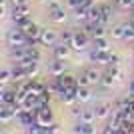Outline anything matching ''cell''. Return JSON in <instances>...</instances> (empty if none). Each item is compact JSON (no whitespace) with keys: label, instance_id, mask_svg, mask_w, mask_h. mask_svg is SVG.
I'll return each mask as SVG.
<instances>
[{"label":"cell","instance_id":"41","mask_svg":"<svg viewBox=\"0 0 134 134\" xmlns=\"http://www.w3.org/2000/svg\"><path fill=\"white\" fill-rule=\"evenodd\" d=\"M110 2H114V4H118V2H120V0H110Z\"/></svg>","mask_w":134,"mask_h":134},{"label":"cell","instance_id":"1","mask_svg":"<svg viewBox=\"0 0 134 134\" xmlns=\"http://www.w3.org/2000/svg\"><path fill=\"white\" fill-rule=\"evenodd\" d=\"M6 44H8V48H26L28 38H26V34H24L20 28L8 30V34H6Z\"/></svg>","mask_w":134,"mask_h":134},{"label":"cell","instance_id":"22","mask_svg":"<svg viewBox=\"0 0 134 134\" xmlns=\"http://www.w3.org/2000/svg\"><path fill=\"white\" fill-rule=\"evenodd\" d=\"M12 78H14V68H10V66L2 68V74H0V84L4 86V84H6V82H10Z\"/></svg>","mask_w":134,"mask_h":134},{"label":"cell","instance_id":"38","mask_svg":"<svg viewBox=\"0 0 134 134\" xmlns=\"http://www.w3.org/2000/svg\"><path fill=\"white\" fill-rule=\"evenodd\" d=\"M84 134H94V126H92V124H88V126H86V132Z\"/></svg>","mask_w":134,"mask_h":134},{"label":"cell","instance_id":"40","mask_svg":"<svg viewBox=\"0 0 134 134\" xmlns=\"http://www.w3.org/2000/svg\"><path fill=\"white\" fill-rule=\"evenodd\" d=\"M54 134H64V132H62V130H60V128H58V130H56V132H54Z\"/></svg>","mask_w":134,"mask_h":134},{"label":"cell","instance_id":"33","mask_svg":"<svg viewBox=\"0 0 134 134\" xmlns=\"http://www.w3.org/2000/svg\"><path fill=\"white\" fill-rule=\"evenodd\" d=\"M70 114H72L74 118H80V116H82V110H80V106H70Z\"/></svg>","mask_w":134,"mask_h":134},{"label":"cell","instance_id":"17","mask_svg":"<svg viewBox=\"0 0 134 134\" xmlns=\"http://www.w3.org/2000/svg\"><path fill=\"white\" fill-rule=\"evenodd\" d=\"M92 42H94V48L100 52H112V44L110 40L106 38V36H102V38H92Z\"/></svg>","mask_w":134,"mask_h":134},{"label":"cell","instance_id":"39","mask_svg":"<svg viewBox=\"0 0 134 134\" xmlns=\"http://www.w3.org/2000/svg\"><path fill=\"white\" fill-rule=\"evenodd\" d=\"M0 134H10V132H8L6 128H2V130H0Z\"/></svg>","mask_w":134,"mask_h":134},{"label":"cell","instance_id":"15","mask_svg":"<svg viewBox=\"0 0 134 134\" xmlns=\"http://www.w3.org/2000/svg\"><path fill=\"white\" fill-rule=\"evenodd\" d=\"M26 58H30L26 52V48H10V60L16 62V64H20V62H24Z\"/></svg>","mask_w":134,"mask_h":134},{"label":"cell","instance_id":"25","mask_svg":"<svg viewBox=\"0 0 134 134\" xmlns=\"http://www.w3.org/2000/svg\"><path fill=\"white\" fill-rule=\"evenodd\" d=\"M102 36H106V24H96L92 30V38H102Z\"/></svg>","mask_w":134,"mask_h":134},{"label":"cell","instance_id":"5","mask_svg":"<svg viewBox=\"0 0 134 134\" xmlns=\"http://www.w3.org/2000/svg\"><path fill=\"white\" fill-rule=\"evenodd\" d=\"M16 66H22V70L26 72V78L28 80H34L40 74V62L38 60H32V58H26L24 62L16 64Z\"/></svg>","mask_w":134,"mask_h":134},{"label":"cell","instance_id":"30","mask_svg":"<svg viewBox=\"0 0 134 134\" xmlns=\"http://www.w3.org/2000/svg\"><path fill=\"white\" fill-rule=\"evenodd\" d=\"M86 126H88V124L78 122V124H74V126H72V132L74 134H84V132H86Z\"/></svg>","mask_w":134,"mask_h":134},{"label":"cell","instance_id":"32","mask_svg":"<svg viewBox=\"0 0 134 134\" xmlns=\"http://www.w3.org/2000/svg\"><path fill=\"white\" fill-rule=\"evenodd\" d=\"M108 66H120V56L112 52V56H110V64H108Z\"/></svg>","mask_w":134,"mask_h":134},{"label":"cell","instance_id":"21","mask_svg":"<svg viewBox=\"0 0 134 134\" xmlns=\"http://www.w3.org/2000/svg\"><path fill=\"white\" fill-rule=\"evenodd\" d=\"M124 32H126L124 24H116V26H112V30H110V36H112L114 40H124Z\"/></svg>","mask_w":134,"mask_h":134},{"label":"cell","instance_id":"37","mask_svg":"<svg viewBox=\"0 0 134 134\" xmlns=\"http://www.w3.org/2000/svg\"><path fill=\"white\" fill-rule=\"evenodd\" d=\"M12 6H18V4H26V2H30V0H10Z\"/></svg>","mask_w":134,"mask_h":134},{"label":"cell","instance_id":"28","mask_svg":"<svg viewBox=\"0 0 134 134\" xmlns=\"http://www.w3.org/2000/svg\"><path fill=\"white\" fill-rule=\"evenodd\" d=\"M84 0H64V6H66L68 10H76V8H80L82 6Z\"/></svg>","mask_w":134,"mask_h":134},{"label":"cell","instance_id":"8","mask_svg":"<svg viewBox=\"0 0 134 134\" xmlns=\"http://www.w3.org/2000/svg\"><path fill=\"white\" fill-rule=\"evenodd\" d=\"M28 14H30V2H26V4H18V6H12V20H14V24L20 22L22 18H26Z\"/></svg>","mask_w":134,"mask_h":134},{"label":"cell","instance_id":"10","mask_svg":"<svg viewBox=\"0 0 134 134\" xmlns=\"http://www.w3.org/2000/svg\"><path fill=\"white\" fill-rule=\"evenodd\" d=\"M56 82L60 84V88H64V90H68V88H76L78 86V78L76 76H72V74H62V76H58L56 78Z\"/></svg>","mask_w":134,"mask_h":134},{"label":"cell","instance_id":"34","mask_svg":"<svg viewBox=\"0 0 134 134\" xmlns=\"http://www.w3.org/2000/svg\"><path fill=\"white\" fill-rule=\"evenodd\" d=\"M58 128H60L58 124H50V126H46V134H54Z\"/></svg>","mask_w":134,"mask_h":134},{"label":"cell","instance_id":"9","mask_svg":"<svg viewBox=\"0 0 134 134\" xmlns=\"http://www.w3.org/2000/svg\"><path fill=\"white\" fill-rule=\"evenodd\" d=\"M48 74H50L52 78H58L62 74H66V62L54 58V62H50V66H48Z\"/></svg>","mask_w":134,"mask_h":134},{"label":"cell","instance_id":"20","mask_svg":"<svg viewBox=\"0 0 134 134\" xmlns=\"http://www.w3.org/2000/svg\"><path fill=\"white\" fill-rule=\"evenodd\" d=\"M84 76L88 78V84L92 86V84H100V80H102V74L96 70V68H88L86 72H84Z\"/></svg>","mask_w":134,"mask_h":134},{"label":"cell","instance_id":"3","mask_svg":"<svg viewBox=\"0 0 134 134\" xmlns=\"http://www.w3.org/2000/svg\"><path fill=\"white\" fill-rule=\"evenodd\" d=\"M90 34H86L84 30H78V32H74V38L72 42H70V48H72L74 52H84V50H88V46H90Z\"/></svg>","mask_w":134,"mask_h":134},{"label":"cell","instance_id":"29","mask_svg":"<svg viewBox=\"0 0 134 134\" xmlns=\"http://www.w3.org/2000/svg\"><path fill=\"white\" fill-rule=\"evenodd\" d=\"M108 72H110L116 80L122 78V70H120V66H108Z\"/></svg>","mask_w":134,"mask_h":134},{"label":"cell","instance_id":"14","mask_svg":"<svg viewBox=\"0 0 134 134\" xmlns=\"http://www.w3.org/2000/svg\"><path fill=\"white\" fill-rule=\"evenodd\" d=\"M94 110H96V118H98V120H104V118H108L112 114V102H100Z\"/></svg>","mask_w":134,"mask_h":134},{"label":"cell","instance_id":"6","mask_svg":"<svg viewBox=\"0 0 134 134\" xmlns=\"http://www.w3.org/2000/svg\"><path fill=\"white\" fill-rule=\"evenodd\" d=\"M36 122L40 124V126H50V124H54V116H52V110L50 106H44V108H40L38 112H36Z\"/></svg>","mask_w":134,"mask_h":134},{"label":"cell","instance_id":"16","mask_svg":"<svg viewBox=\"0 0 134 134\" xmlns=\"http://www.w3.org/2000/svg\"><path fill=\"white\" fill-rule=\"evenodd\" d=\"M16 100H18L16 90H2V94H0V104H16Z\"/></svg>","mask_w":134,"mask_h":134},{"label":"cell","instance_id":"26","mask_svg":"<svg viewBox=\"0 0 134 134\" xmlns=\"http://www.w3.org/2000/svg\"><path fill=\"white\" fill-rule=\"evenodd\" d=\"M72 38H74L72 30H62V32H60V42H64V44H70Z\"/></svg>","mask_w":134,"mask_h":134},{"label":"cell","instance_id":"2","mask_svg":"<svg viewBox=\"0 0 134 134\" xmlns=\"http://www.w3.org/2000/svg\"><path fill=\"white\" fill-rule=\"evenodd\" d=\"M48 16H50L52 22L56 24H64L68 18V12H66V6L64 4H58V2H48Z\"/></svg>","mask_w":134,"mask_h":134},{"label":"cell","instance_id":"42","mask_svg":"<svg viewBox=\"0 0 134 134\" xmlns=\"http://www.w3.org/2000/svg\"><path fill=\"white\" fill-rule=\"evenodd\" d=\"M132 10H134V8H132Z\"/></svg>","mask_w":134,"mask_h":134},{"label":"cell","instance_id":"36","mask_svg":"<svg viewBox=\"0 0 134 134\" xmlns=\"http://www.w3.org/2000/svg\"><path fill=\"white\" fill-rule=\"evenodd\" d=\"M104 134H130V132H124V130H112V128H106Z\"/></svg>","mask_w":134,"mask_h":134},{"label":"cell","instance_id":"13","mask_svg":"<svg viewBox=\"0 0 134 134\" xmlns=\"http://www.w3.org/2000/svg\"><path fill=\"white\" fill-rule=\"evenodd\" d=\"M18 122L22 124V126H26V128H30L32 124H38V122H36V112L22 110V112H20V116H18Z\"/></svg>","mask_w":134,"mask_h":134},{"label":"cell","instance_id":"4","mask_svg":"<svg viewBox=\"0 0 134 134\" xmlns=\"http://www.w3.org/2000/svg\"><path fill=\"white\" fill-rule=\"evenodd\" d=\"M58 40H60V34L58 30L54 28H42V32H40V44L42 46H56L58 44Z\"/></svg>","mask_w":134,"mask_h":134},{"label":"cell","instance_id":"18","mask_svg":"<svg viewBox=\"0 0 134 134\" xmlns=\"http://www.w3.org/2000/svg\"><path fill=\"white\" fill-rule=\"evenodd\" d=\"M72 18H74V22H82V24H86V22H88V8L82 4L80 8L72 10Z\"/></svg>","mask_w":134,"mask_h":134},{"label":"cell","instance_id":"12","mask_svg":"<svg viewBox=\"0 0 134 134\" xmlns=\"http://www.w3.org/2000/svg\"><path fill=\"white\" fill-rule=\"evenodd\" d=\"M92 98H94V94H92L90 86H78L76 88V100H78V104H86Z\"/></svg>","mask_w":134,"mask_h":134},{"label":"cell","instance_id":"11","mask_svg":"<svg viewBox=\"0 0 134 134\" xmlns=\"http://www.w3.org/2000/svg\"><path fill=\"white\" fill-rule=\"evenodd\" d=\"M72 52L74 50L70 48V44H64V42H58L54 46V58H58V60H66Z\"/></svg>","mask_w":134,"mask_h":134},{"label":"cell","instance_id":"7","mask_svg":"<svg viewBox=\"0 0 134 134\" xmlns=\"http://www.w3.org/2000/svg\"><path fill=\"white\" fill-rule=\"evenodd\" d=\"M110 56L112 52H100V50H96V48H92V50L88 52V58L90 62H94V64H110Z\"/></svg>","mask_w":134,"mask_h":134},{"label":"cell","instance_id":"23","mask_svg":"<svg viewBox=\"0 0 134 134\" xmlns=\"http://www.w3.org/2000/svg\"><path fill=\"white\" fill-rule=\"evenodd\" d=\"M100 84H102V88H112V86L116 84V78H114V76H112L110 72H106V74H104V76H102Z\"/></svg>","mask_w":134,"mask_h":134},{"label":"cell","instance_id":"19","mask_svg":"<svg viewBox=\"0 0 134 134\" xmlns=\"http://www.w3.org/2000/svg\"><path fill=\"white\" fill-rule=\"evenodd\" d=\"M98 118H96V110L94 108H84L82 110V116H80V122L84 124H94Z\"/></svg>","mask_w":134,"mask_h":134},{"label":"cell","instance_id":"31","mask_svg":"<svg viewBox=\"0 0 134 134\" xmlns=\"http://www.w3.org/2000/svg\"><path fill=\"white\" fill-rule=\"evenodd\" d=\"M118 6H120L122 10H132V8H134V0H120Z\"/></svg>","mask_w":134,"mask_h":134},{"label":"cell","instance_id":"27","mask_svg":"<svg viewBox=\"0 0 134 134\" xmlns=\"http://www.w3.org/2000/svg\"><path fill=\"white\" fill-rule=\"evenodd\" d=\"M26 52H28V56H30L32 60H38L40 62V50L36 48V46H26Z\"/></svg>","mask_w":134,"mask_h":134},{"label":"cell","instance_id":"24","mask_svg":"<svg viewBox=\"0 0 134 134\" xmlns=\"http://www.w3.org/2000/svg\"><path fill=\"white\" fill-rule=\"evenodd\" d=\"M100 12H102V24H106L112 16V6L110 4H102L100 6Z\"/></svg>","mask_w":134,"mask_h":134},{"label":"cell","instance_id":"35","mask_svg":"<svg viewBox=\"0 0 134 134\" xmlns=\"http://www.w3.org/2000/svg\"><path fill=\"white\" fill-rule=\"evenodd\" d=\"M78 86H90V84H88V78H86L84 74H82V76H78Z\"/></svg>","mask_w":134,"mask_h":134}]
</instances>
